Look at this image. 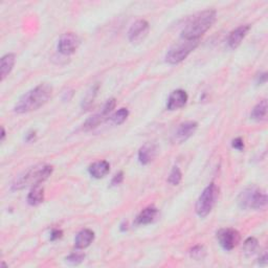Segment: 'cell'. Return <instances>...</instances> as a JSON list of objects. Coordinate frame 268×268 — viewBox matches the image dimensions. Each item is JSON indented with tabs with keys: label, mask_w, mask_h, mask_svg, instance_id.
Listing matches in <instances>:
<instances>
[{
	"label": "cell",
	"mask_w": 268,
	"mask_h": 268,
	"mask_svg": "<svg viewBox=\"0 0 268 268\" xmlns=\"http://www.w3.org/2000/svg\"><path fill=\"white\" fill-rule=\"evenodd\" d=\"M219 196V187L215 183H211L209 184L201 195L199 196V198L196 202V214L200 217V218H205L209 214L213 211L214 207L217 202Z\"/></svg>",
	"instance_id": "5"
},
{
	"label": "cell",
	"mask_w": 268,
	"mask_h": 268,
	"mask_svg": "<svg viewBox=\"0 0 268 268\" xmlns=\"http://www.w3.org/2000/svg\"><path fill=\"white\" fill-rule=\"evenodd\" d=\"M53 168L49 165H38L31 168L25 173L18 176L13 181L11 187L13 191H18L25 189L29 186L40 185L44 181H46L52 174Z\"/></svg>",
	"instance_id": "3"
},
{
	"label": "cell",
	"mask_w": 268,
	"mask_h": 268,
	"mask_svg": "<svg viewBox=\"0 0 268 268\" xmlns=\"http://www.w3.org/2000/svg\"><path fill=\"white\" fill-rule=\"evenodd\" d=\"M15 62L16 56L14 53H6V55H4L1 60H0V79H1V81H4L8 75L11 74V71L13 70V67L15 65Z\"/></svg>",
	"instance_id": "16"
},
{
	"label": "cell",
	"mask_w": 268,
	"mask_h": 268,
	"mask_svg": "<svg viewBox=\"0 0 268 268\" xmlns=\"http://www.w3.org/2000/svg\"><path fill=\"white\" fill-rule=\"evenodd\" d=\"M156 154V147L152 144H146L138 151V162L141 165H148L152 162Z\"/></svg>",
	"instance_id": "18"
},
{
	"label": "cell",
	"mask_w": 268,
	"mask_h": 268,
	"mask_svg": "<svg viewBox=\"0 0 268 268\" xmlns=\"http://www.w3.org/2000/svg\"><path fill=\"white\" fill-rule=\"evenodd\" d=\"M187 99V93L182 90V89H177V90H174L171 94H170L168 103H167V108L170 111H174L182 108L183 106H185Z\"/></svg>",
	"instance_id": "12"
},
{
	"label": "cell",
	"mask_w": 268,
	"mask_h": 268,
	"mask_svg": "<svg viewBox=\"0 0 268 268\" xmlns=\"http://www.w3.org/2000/svg\"><path fill=\"white\" fill-rule=\"evenodd\" d=\"M85 259V255L82 253H73L70 254L68 257H66V262L71 265H79L81 264Z\"/></svg>",
	"instance_id": "26"
},
{
	"label": "cell",
	"mask_w": 268,
	"mask_h": 268,
	"mask_svg": "<svg viewBox=\"0 0 268 268\" xmlns=\"http://www.w3.org/2000/svg\"><path fill=\"white\" fill-rule=\"evenodd\" d=\"M181 179H182V173L180 171V169L178 167H173L171 173H170L169 175L168 181L172 185H178L181 182Z\"/></svg>",
	"instance_id": "24"
},
{
	"label": "cell",
	"mask_w": 268,
	"mask_h": 268,
	"mask_svg": "<svg viewBox=\"0 0 268 268\" xmlns=\"http://www.w3.org/2000/svg\"><path fill=\"white\" fill-rule=\"evenodd\" d=\"M199 40L181 39L170 48L166 55V62L171 65L179 64L190 53L198 46Z\"/></svg>",
	"instance_id": "6"
},
{
	"label": "cell",
	"mask_w": 268,
	"mask_h": 268,
	"mask_svg": "<svg viewBox=\"0 0 268 268\" xmlns=\"http://www.w3.org/2000/svg\"><path fill=\"white\" fill-rule=\"evenodd\" d=\"M231 146H233V148L238 151H243L244 150V141L241 137H237V138L233 139V141H231Z\"/></svg>",
	"instance_id": "27"
},
{
	"label": "cell",
	"mask_w": 268,
	"mask_h": 268,
	"mask_svg": "<svg viewBox=\"0 0 268 268\" xmlns=\"http://www.w3.org/2000/svg\"><path fill=\"white\" fill-rule=\"evenodd\" d=\"M35 138H36V131L32 130V131H30V132L26 133V136H25V140H26V141H32V140H34Z\"/></svg>",
	"instance_id": "32"
},
{
	"label": "cell",
	"mask_w": 268,
	"mask_h": 268,
	"mask_svg": "<svg viewBox=\"0 0 268 268\" xmlns=\"http://www.w3.org/2000/svg\"><path fill=\"white\" fill-rule=\"evenodd\" d=\"M259 247V242L258 240L254 237H249L244 241L243 244V253L246 257H251L253 256Z\"/></svg>",
	"instance_id": "21"
},
{
	"label": "cell",
	"mask_w": 268,
	"mask_h": 268,
	"mask_svg": "<svg viewBox=\"0 0 268 268\" xmlns=\"http://www.w3.org/2000/svg\"><path fill=\"white\" fill-rule=\"evenodd\" d=\"M115 105H117V101H115V99H113V97H112V99H109L108 101L105 103V105L103 106V108H102L101 111L93 114L92 117H90L88 120H86V122L83 124L82 129L84 131H90V130L96 128L100 124H102L107 119H109L110 118V113L115 108Z\"/></svg>",
	"instance_id": "7"
},
{
	"label": "cell",
	"mask_w": 268,
	"mask_h": 268,
	"mask_svg": "<svg viewBox=\"0 0 268 268\" xmlns=\"http://www.w3.org/2000/svg\"><path fill=\"white\" fill-rule=\"evenodd\" d=\"M124 180V173L123 172H119L118 174H115L111 180V185L112 186H117L119 184H121Z\"/></svg>",
	"instance_id": "28"
},
{
	"label": "cell",
	"mask_w": 268,
	"mask_h": 268,
	"mask_svg": "<svg viewBox=\"0 0 268 268\" xmlns=\"http://www.w3.org/2000/svg\"><path fill=\"white\" fill-rule=\"evenodd\" d=\"M216 238L220 246L226 252L233 251V249L240 242V234L235 228H221L217 231Z\"/></svg>",
	"instance_id": "8"
},
{
	"label": "cell",
	"mask_w": 268,
	"mask_h": 268,
	"mask_svg": "<svg viewBox=\"0 0 268 268\" xmlns=\"http://www.w3.org/2000/svg\"><path fill=\"white\" fill-rule=\"evenodd\" d=\"M94 240V233L91 229H82L79 231L78 235L75 238V246L78 249H85L90 245Z\"/></svg>",
	"instance_id": "15"
},
{
	"label": "cell",
	"mask_w": 268,
	"mask_h": 268,
	"mask_svg": "<svg viewBox=\"0 0 268 268\" xmlns=\"http://www.w3.org/2000/svg\"><path fill=\"white\" fill-rule=\"evenodd\" d=\"M44 200V189L41 185L33 186L28 195V203L32 207L39 205Z\"/></svg>",
	"instance_id": "19"
},
{
	"label": "cell",
	"mask_w": 268,
	"mask_h": 268,
	"mask_svg": "<svg viewBox=\"0 0 268 268\" xmlns=\"http://www.w3.org/2000/svg\"><path fill=\"white\" fill-rule=\"evenodd\" d=\"M238 204L243 210H262L267 204V194L260 187H247L238 196Z\"/></svg>",
	"instance_id": "4"
},
{
	"label": "cell",
	"mask_w": 268,
	"mask_h": 268,
	"mask_svg": "<svg viewBox=\"0 0 268 268\" xmlns=\"http://www.w3.org/2000/svg\"><path fill=\"white\" fill-rule=\"evenodd\" d=\"M267 117V101L262 100L259 102L251 113V118L256 122H263Z\"/></svg>",
	"instance_id": "20"
},
{
	"label": "cell",
	"mask_w": 268,
	"mask_h": 268,
	"mask_svg": "<svg viewBox=\"0 0 268 268\" xmlns=\"http://www.w3.org/2000/svg\"><path fill=\"white\" fill-rule=\"evenodd\" d=\"M217 13L215 10H207L196 14L187 21L181 31V39L200 40L216 21Z\"/></svg>",
	"instance_id": "2"
},
{
	"label": "cell",
	"mask_w": 268,
	"mask_h": 268,
	"mask_svg": "<svg viewBox=\"0 0 268 268\" xmlns=\"http://www.w3.org/2000/svg\"><path fill=\"white\" fill-rule=\"evenodd\" d=\"M52 94V87L48 84H40L32 90L24 93L14 107L16 113L23 114L35 110L45 105Z\"/></svg>",
	"instance_id": "1"
},
{
	"label": "cell",
	"mask_w": 268,
	"mask_h": 268,
	"mask_svg": "<svg viewBox=\"0 0 268 268\" xmlns=\"http://www.w3.org/2000/svg\"><path fill=\"white\" fill-rule=\"evenodd\" d=\"M128 117H129V110L127 108H121L120 110L113 113L109 119L112 124L121 125L128 119Z\"/></svg>",
	"instance_id": "22"
},
{
	"label": "cell",
	"mask_w": 268,
	"mask_h": 268,
	"mask_svg": "<svg viewBox=\"0 0 268 268\" xmlns=\"http://www.w3.org/2000/svg\"><path fill=\"white\" fill-rule=\"evenodd\" d=\"M5 138V130L3 127H1V141H4Z\"/></svg>",
	"instance_id": "33"
},
{
	"label": "cell",
	"mask_w": 268,
	"mask_h": 268,
	"mask_svg": "<svg viewBox=\"0 0 268 268\" xmlns=\"http://www.w3.org/2000/svg\"><path fill=\"white\" fill-rule=\"evenodd\" d=\"M110 171V165L106 160H97L92 165L89 166L88 172L95 179H101L104 178Z\"/></svg>",
	"instance_id": "14"
},
{
	"label": "cell",
	"mask_w": 268,
	"mask_h": 268,
	"mask_svg": "<svg viewBox=\"0 0 268 268\" xmlns=\"http://www.w3.org/2000/svg\"><path fill=\"white\" fill-rule=\"evenodd\" d=\"M205 255H207V252L202 245H196L190 251L191 258L195 259V260H202Z\"/></svg>",
	"instance_id": "25"
},
{
	"label": "cell",
	"mask_w": 268,
	"mask_h": 268,
	"mask_svg": "<svg viewBox=\"0 0 268 268\" xmlns=\"http://www.w3.org/2000/svg\"><path fill=\"white\" fill-rule=\"evenodd\" d=\"M198 128V124L193 121H189L180 124L173 134V141L175 144H182L189 139Z\"/></svg>",
	"instance_id": "11"
},
{
	"label": "cell",
	"mask_w": 268,
	"mask_h": 268,
	"mask_svg": "<svg viewBox=\"0 0 268 268\" xmlns=\"http://www.w3.org/2000/svg\"><path fill=\"white\" fill-rule=\"evenodd\" d=\"M268 263V256L267 253H264L260 258H259V264L261 266H266Z\"/></svg>",
	"instance_id": "31"
},
{
	"label": "cell",
	"mask_w": 268,
	"mask_h": 268,
	"mask_svg": "<svg viewBox=\"0 0 268 268\" xmlns=\"http://www.w3.org/2000/svg\"><path fill=\"white\" fill-rule=\"evenodd\" d=\"M62 236H63V231H62L61 229L55 228V229L51 230L49 239H50V241H57V240L61 239Z\"/></svg>",
	"instance_id": "29"
},
{
	"label": "cell",
	"mask_w": 268,
	"mask_h": 268,
	"mask_svg": "<svg viewBox=\"0 0 268 268\" xmlns=\"http://www.w3.org/2000/svg\"><path fill=\"white\" fill-rule=\"evenodd\" d=\"M249 30H251V25L245 24V25H240L239 28L234 30L228 36L227 39V45L231 49H236L240 46V44L242 43L246 35L248 34Z\"/></svg>",
	"instance_id": "13"
},
{
	"label": "cell",
	"mask_w": 268,
	"mask_h": 268,
	"mask_svg": "<svg viewBox=\"0 0 268 268\" xmlns=\"http://www.w3.org/2000/svg\"><path fill=\"white\" fill-rule=\"evenodd\" d=\"M150 30V25L148 21L140 19L134 22L129 29L128 39L133 44H138L144 41L148 36Z\"/></svg>",
	"instance_id": "10"
},
{
	"label": "cell",
	"mask_w": 268,
	"mask_h": 268,
	"mask_svg": "<svg viewBox=\"0 0 268 268\" xmlns=\"http://www.w3.org/2000/svg\"><path fill=\"white\" fill-rule=\"evenodd\" d=\"M267 82V74L266 73H263L261 75H259L258 77V80H257V83L259 85H263Z\"/></svg>",
	"instance_id": "30"
},
{
	"label": "cell",
	"mask_w": 268,
	"mask_h": 268,
	"mask_svg": "<svg viewBox=\"0 0 268 268\" xmlns=\"http://www.w3.org/2000/svg\"><path fill=\"white\" fill-rule=\"evenodd\" d=\"M97 90H99V85H94L93 87H91L90 90L87 92V94L85 95V97L83 99V103H82V107L83 108H88V107H90V105L93 103Z\"/></svg>",
	"instance_id": "23"
},
{
	"label": "cell",
	"mask_w": 268,
	"mask_h": 268,
	"mask_svg": "<svg viewBox=\"0 0 268 268\" xmlns=\"http://www.w3.org/2000/svg\"><path fill=\"white\" fill-rule=\"evenodd\" d=\"M158 216V210L154 207H148L142 210L136 217V224L147 225L153 223Z\"/></svg>",
	"instance_id": "17"
},
{
	"label": "cell",
	"mask_w": 268,
	"mask_h": 268,
	"mask_svg": "<svg viewBox=\"0 0 268 268\" xmlns=\"http://www.w3.org/2000/svg\"><path fill=\"white\" fill-rule=\"evenodd\" d=\"M80 40L79 36L75 33H66L60 38L58 42V50L64 56L73 55V53L79 48Z\"/></svg>",
	"instance_id": "9"
}]
</instances>
